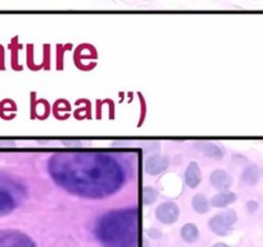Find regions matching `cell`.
Segmentation results:
<instances>
[{
	"label": "cell",
	"mask_w": 263,
	"mask_h": 247,
	"mask_svg": "<svg viewBox=\"0 0 263 247\" xmlns=\"http://www.w3.org/2000/svg\"><path fill=\"white\" fill-rule=\"evenodd\" d=\"M192 207L194 209V212H197L198 214H205V213L210 212L211 204L210 200L205 197V195L203 194H197L192 200Z\"/></svg>",
	"instance_id": "5bb4252c"
},
{
	"label": "cell",
	"mask_w": 263,
	"mask_h": 247,
	"mask_svg": "<svg viewBox=\"0 0 263 247\" xmlns=\"http://www.w3.org/2000/svg\"><path fill=\"white\" fill-rule=\"evenodd\" d=\"M170 166V158L164 155L148 156L144 161V171L149 176H158L163 173Z\"/></svg>",
	"instance_id": "52a82bcc"
},
{
	"label": "cell",
	"mask_w": 263,
	"mask_h": 247,
	"mask_svg": "<svg viewBox=\"0 0 263 247\" xmlns=\"http://www.w3.org/2000/svg\"><path fill=\"white\" fill-rule=\"evenodd\" d=\"M197 149L200 151V153L204 154L207 158H211V159H215V160H221V159L223 158V150L220 148L218 145H216V143H212V142H207V141H204V142H199L197 143Z\"/></svg>",
	"instance_id": "30bf717a"
},
{
	"label": "cell",
	"mask_w": 263,
	"mask_h": 247,
	"mask_svg": "<svg viewBox=\"0 0 263 247\" xmlns=\"http://www.w3.org/2000/svg\"><path fill=\"white\" fill-rule=\"evenodd\" d=\"M200 181H202V172H200L199 166H198L197 161H190L186 171H185V183L190 189H195V187L199 186Z\"/></svg>",
	"instance_id": "9c48e42d"
},
{
	"label": "cell",
	"mask_w": 263,
	"mask_h": 247,
	"mask_svg": "<svg viewBox=\"0 0 263 247\" xmlns=\"http://www.w3.org/2000/svg\"><path fill=\"white\" fill-rule=\"evenodd\" d=\"M20 200V187L10 179L0 177V217L9 214Z\"/></svg>",
	"instance_id": "3957f363"
},
{
	"label": "cell",
	"mask_w": 263,
	"mask_h": 247,
	"mask_svg": "<svg viewBox=\"0 0 263 247\" xmlns=\"http://www.w3.org/2000/svg\"><path fill=\"white\" fill-rule=\"evenodd\" d=\"M180 236H181L182 241H185L186 243L197 242L198 238H199V230L193 223H186L180 231Z\"/></svg>",
	"instance_id": "4fadbf2b"
},
{
	"label": "cell",
	"mask_w": 263,
	"mask_h": 247,
	"mask_svg": "<svg viewBox=\"0 0 263 247\" xmlns=\"http://www.w3.org/2000/svg\"><path fill=\"white\" fill-rule=\"evenodd\" d=\"M48 171L58 186L85 199H105L125 181L122 166L105 153H57L48 161Z\"/></svg>",
	"instance_id": "6da1fadb"
},
{
	"label": "cell",
	"mask_w": 263,
	"mask_h": 247,
	"mask_svg": "<svg viewBox=\"0 0 263 247\" xmlns=\"http://www.w3.org/2000/svg\"><path fill=\"white\" fill-rule=\"evenodd\" d=\"M212 247H230V246L226 245V243H223V242H217V243H215Z\"/></svg>",
	"instance_id": "ac0fdd59"
},
{
	"label": "cell",
	"mask_w": 263,
	"mask_h": 247,
	"mask_svg": "<svg viewBox=\"0 0 263 247\" xmlns=\"http://www.w3.org/2000/svg\"><path fill=\"white\" fill-rule=\"evenodd\" d=\"M259 177H261V173H259V169L256 164H249V166H247L244 168L243 173H241V179L248 186H254L259 181Z\"/></svg>",
	"instance_id": "7c38bea8"
},
{
	"label": "cell",
	"mask_w": 263,
	"mask_h": 247,
	"mask_svg": "<svg viewBox=\"0 0 263 247\" xmlns=\"http://www.w3.org/2000/svg\"><path fill=\"white\" fill-rule=\"evenodd\" d=\"M158 199V192L157 190H154L153 187H144L143 190V202L145 205H152L156 202V200Z\"/></svg>",
	"instance_id": "9a60e30c"
},
{
	"label": "cell",
	"mask_w": 263,
	"mask_h": 247,
	"mask_svg": "<svg viewBox=\"0 0 263 247\" xmlns=\"http://www.w3.org/2000/svg\"><path fill=\"white\" fill-rule=\"evenodd\" d=\"M210 182L216 190H218L220 192H226L233 186L234 179L229 172L223 171V169H216L210 174Z\"/></svg>",
	"instance_id": "ba28073f"
},
{
	"label": "cell",
	"mask_w": 263,
	"mask_h": 247,
	"mask_svg": "<svg viewBox=\"0 0 263 247\" xmlns=\"http://www.w3.org/2000/svg\"><path fill=\"white\" fill-rule=\"evenodd\" d=\"M180 209L175 202L167 201L156 209V218L163 224H174L179 220Z\"/></svg>",
	"instance_id": "8992f818"
},
{
	"label": "cell",
	"mask_w": 263,
	"mask_h": 247,
	"mask_svg": "<svg viewBox=\"0 0 263 247\" xmlns=\"http://www.w3.org/2000/svg\"><path fill=\"white\" fill-rule=\"evenodd\" d=\"M236 220H238V214H236L235 210L226 209L211 218L208 225L215 235L226 236L233 230V225L235 224Z\"/></svg>",
	"instance_id": "277c9868"
},
{
	"label": "cell",
	"mask_w": 263,
	"mask_h": 247,
	"mask_svg": "<svg viewBox=\"0 0 263 247\" xmlns=\"http://www.w3.org/2000/svg\"><path fill=\"white\" fill-rule=\"evenodd\" d=\"M94 233L103 247H138L139 209L133 207L105 213L98 219Z\"/></svg>",
	"instance_id": "7a4b0ae2"
},
{
	"label": "cell",
	"mask_w": 263,
	"mask_h": 247,
	"mask_svg": "<svg viewBox=\"0 0 263 247\" xmlns=\"http://www.w3.org/2000/svg\"><path fill=\"white\" fill-rule=\"evenodd\" d=\"M236 200V195L234 192L226 191V192H218L217 195L211 199L210 204L212 205L213 208H226L229 205L233 204Z\"/></svg>",
	"instance_id": "8fae6325"
},
{
	"label": "cell",
	"mask_w": 263,
	"mask_h": 247,
	"mask_svg": "<svg viewBox=\"0 0 263 247\" xmlns=\"http://www.w3.org/2000/svg\"><path fill=\"white\" fill-rule=\"evenodd\" d=\"M0 247H36L25 233L15 230L0 231Z\"/></svg>",
	"instance_id": "5b68a950"
},
{
	"label": "cell",
	"mask_w": 263,
	"mask_h": 247,
	"mask_svg": "<svg viewBox=\"0 0 263 247\" xmlns=\"http://www.w3.org/2000/svg\"><path fill=\"white\" fill-rule=\"evenodd\" d=\"M149 235L151 236H153V238H158L159 236H161V233L159 232H157V231H154V230H152V231H149Z\"/></svg>",
	"instance_id": "e0dca14e"
},
{
	"label": "cell",
	"mask_w": 263,
	"mask_h": 247,
	"mask_svg": "<svg viewBox=\"0 0 263 247\" xmlns=\"http://www.w3.org/2000/svg\"><path fill=\"white\" fill-rule=\"evenodd\" d=\"M246 207H247V210H248L249 213H254L258 210L259 205H258V202L254 201V200H249V201L246 204Z\"/></svg>",
	"instance_id": "2e32d148"
}]
</instances>
